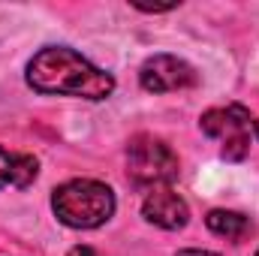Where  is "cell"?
<instances>
[{"label":"cell","instance_id":"8fae6325","mask_svg":"<svg viewBox=\"0 0 259 256\" xmlns=\"http://www.w3.org/2000/svg\"><path fill=\"white\" fill-rule=\"evenodd\" d=\"M253 133H256V139H259V121H253Z\"/></svg>","mask_w":259,"mask_h":256},{"label":"cell","instance_id":"ba28073f","mask_svg":"<svg viewBox=\"0 0 259 256\" xmlns=\"http://www.w3.org/2000/svg\"><path fill=\"white\" fill-rule=\"evenodd\" d=\"M205 226H208L214 235H220V238H241V235L250 229V220H247L244 214H238V211L214 208V211H208Z\"/></svg>","mask_w":259,"mask_h":256},{"label":"cell","instance_id":"3957f363","mask_svg":"<svg viewBox=\"0 0 259 256\" xmlns=\"http://www.w3.org/2000/svg\"><path fill=\"white\" fill-rule=\"evenodd\" d=\"M127 178L142 190L169 187L178 178V154L157 136H136L127 145Z\"/></svg>","mask_w":259,"mask_h":256},{"label":"cell","instance_id":"7c38bea8","mask_svg":"<svg viewBox=\"0 0 259 256\" xmlns=\"http://www.w3.org/2000/svg\"><path fill=\"white\" fill-rule=\"evenodd\" d=\"M253 256H259V250H256V253H253Z\"/></svg>","mask_w":259,"mask_h":256},{"label":"cell","instance_id":"277c9868","mask_svg":"<svg viewBox=\"0 0 259 256\" xmlns=\"http://www.w3.org/2000/svg\"><path fill=\"white\" fill-rule=\"evenodd\" d=\"M199 127L208 139L220 142V154L229 163H241L250 151V112L238 103L208 109L199 118Z\"/></svg>","mask_w":259,"mask_h":256},{"label":"cell","instance_id":"5b68a950","mask_svg":"<svg viewBox=\"0 0 259 256\" xmlns=\"http://www.w3.org/2000/svg\"><path fill=\"white\" fill-rule=\"evenodd\" d=\"M139 84L148 94H169V91H187V88L199 84V75L184 58L154 55L139 69Z\"/></svg>","mask_w":259,"mask_h":256},{"label":"cell","instance_id":"6da1fadb","mask_svg":"<svg viewBox=\"0 0 259 256\" xmlns=\"http://www.w3.org/2000/svg\"><path fill=\"white\" fill-rule=\"evenodd\" d=\"M27 84L39 94L55 97H81V100H106L115 91V75L94 66L88 58L66 46H49L36 52L24 72Z\"/></svg>","mask_w":259,"mask_h":256},{"label":"cell","instance_id":"8992f818","mask_svg":"<svg viewBox=\"0 0 259 256\" xmlns=\"http://www.w3.org/2000/svg\"><path fill=\"white\" fill-rule=\"evenodd\" d=\"M142 217L166 232L184 229L190 223V205L172 190V187H157L145 196L142 202Z\"/></svg>","mask_w":259,"mask_h":256},{"label":"cell","instance_id":"9c48e42d","mask_svg":"<svg viewBox=\"0 0 259 256\" xmlns=\"http://www.w3.org/2000/svg\"><path fill=\"white\" fill-rule=\"evenodd\" d=\"M66 256H100V253H97L94 247H88V244H78V247H72Z\"/></svg>","mask_w":259,"mask_h":256},{"label":"cell","instance_id":"52a82bcc","mask_svg":"<svg viewBox=\"0 0 259 256\" xmlns=\"http://www.w3.org/2000/svg\"><path fill=\"white\" fill-rule=\"evenodd\" d=\"M39 175V160L33 154H9L0 148V190L3 187H30Z\"/></svg>","mask_w":259,"mask_h":256},{"label":"cell","instance_id":"7a4b0ae2","mask_svg":"<svg viewBox=\"0 0 259 256\" xmlns=\"http://www.w3.org/2000/svg\"><path fill=\"white\" fill-rule=\"evenodd\" d=\"M115 190L94 178H72L52 193V211L69 229H97L115 214Z\"/></svg>","mask_w":259,"mask_h":256},{"label":"cell","instance_id":"30bf717a","mask_svg":"<svg viewBox=\"0 0 259 256\" xmlns=\"http://www.w3.org/2000/svg\"><path fill=\"white\" fill-rule=\"evenodd\" d=\"M175 256H220V253H211V250H178Z\"/></svg>","mask_w":259,"mask_h":256}]
</instances>
